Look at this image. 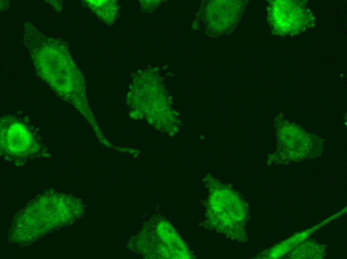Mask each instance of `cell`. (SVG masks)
I'll use <instances>...</instances> for the list:
<instances>
[{
	"instance_id": "6da1fadb",
	"label": "cell",
	"mask_w": 347,
	"mask_h": 259,
	"mask_svg": "<svg viewBox=\"0 0 347 259\" xmlns=\"http://www.w3.org/2000/svg\"><path fill=\"white\" fill-rule=\"evenodd\" d=\"M270 19L277 34L293 35L304 31L312 25L314 17L302 2L275 0L271 5Z\"/></svg>"
}]
</instances>
